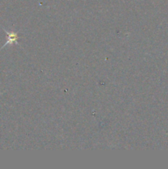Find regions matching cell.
Instances as JSON below:
<instances>
[{"instance_id":"1","label":"cell","mask_w":168,"mask_h":169,"mask_svg":"<svg viewBox=\"0 0 168 169\" xmlns=\"http://www.w3.org/2000/svg\"><path fill=\"white\" fill-rule=\"evenodd\" d=\"M8 34V41L6 42V44L3 45V47H4L5 45H9V44H12L13 42H15L17 40V35L16 33H14V32H8L7 31H5Z\"/></svg>"}]
</instances>
